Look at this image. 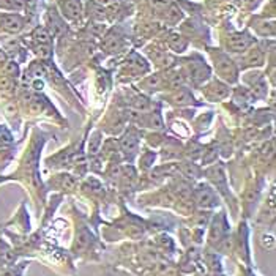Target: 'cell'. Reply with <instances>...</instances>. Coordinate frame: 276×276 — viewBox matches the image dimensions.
Here are the masks:
<instances>
[{
	"instance_id": "6da1fadb",
	"label": "cell",
	"mask_w": 276,
	"mask_h": 276,
	"mask_svg": "<svg viewBox=\"0 0 276 276\" xmlns=\"http://www.w3.org/2000/svg\"><path fill=\"white\" fill-rule=\"evenodd\" d=\"M210 56H212V60L215 63V68H216L218 74L223 79L229 80V82H235L237 80V67H235V63L231 60V57L219 49H210Z\"/></svg>"
},
{
	"instance_id": "5b68a950",
	"label": "cell",
	"mask_w": 276,
	"mask_h": 276,
	"mask_svg": "<svg viewBox=\"0 0 276 276\" xmlns=\"http://www.w3.org/2000/svg\"><path fill=\"white\" fill-rule=\"evenodd\" d=\"M196 199H198V204L201 207H215V205H218V196L215 194V191L212 188H208L207 185H201L198 188Z\"/></svg>"
},
{
	"instance_id": "30bf717a",
	"label": "cell",
	"mask_w": 276,
	"mask_h": 276,
	"mask_svg": "<svg viewBox=\"0 0 276 276\" xmlns=\"http://www.w3.org/2000/svg\"><path fill=\"white\" fill-rule=\"evenodd\" d=\"M122 149H123V152H125L126 155H128V153L134 155L136 150H137V139H136V136L126 134V136L122 139Z\"/></svg>"
},
{
	"instance_id": "8fae6325",
	"label": "cell",
	"mask_w": 276,
	"mask_h": 276,
	"mask_svg": "<svg viewBox=\"0 0 276 276\" xmlns=\"http://www.w3.org/2000/svg\"><path fill=\"white\" fill-rule=\"evenodd\" d=\"M169 46H171V49H174L175 52H183L186 49V41L178 35H171L169 37Z\"/></svg>"
},
{
	"instance_id": "7a4b0ae2",
	"label": "cell",
	"mask_w": 276,
	"mask_h": 276,
	"mask_svg": "<svg viewBox=\"0 0 276 276\" xmlns=\"http://www.w3.org/2000/svg\"><path fill=\"white\" fill-rule=\"evenodd\" d=\"M253 43L254 38H251L246 32H243V34H235L227 40V49L231 52H245L253 46Z\"/></svg>"
},
{
	"instance_id": "7c38bea8",
	"label": "cell",
	"mask_w": 276,
	"mask_h": 276,
	"mask_svg": "<svg viewBox=\"0 0 276 276\" xmlns=\"http://www.w3.org/2000/svg\"><path fill=\"white\" fill-rule=\"evenodd\" d=\"M34 38H35L40 44H49V41H51V35H49V32H47L44 27L37 29V30L34 32Z\"/></svg>"
},
{
	"instance_id": "52a82bcc",
	"label": "cell",
	"mask_w": 276,
	"mask_h": 276,
	"mask_svg": "<svg viewBox=\"0 0 276 276\" xmlns=\"http://www.w3.org/2000/svg\"><path fill=\"white\" fill-rule=\"evenodd\" d=\"M229 90H227L226 86H223L221 82H212L208 87H205V95L208 96L210 100H221V98H226Z\"/></svg>"
},
{
	"instance_id": "9c48e42d",
	"label": "cell",
	"mask_w": 276,
	"mask_h": 276,
	"mask_svg": "<svg viewBox=\"0 0 276 276\" xmlns=\"http://www.w3.org/2000/svg\"><path fill=\"white\" fill-rule=\"evenodd\" d=\"M264 63V52L259 49V47H250V51L245 57V65H256V67H261Z\"/></svg>"
},
{
	"instance_id": "ba28073f",
	"label": "cell",
	"mask_w": 276,
	"mask_h": 276,
	"mask_svg": "<svg viewBox=\"0 0 276 276\" xmlns=\"http://www.w3.org/2000/svg\"><path fill=\"white\" fill-rule=\"evenodd\" d=\"M144 89L149 90V92H156V90H161V87L164 86V77L161 74H153V76H149L147 79L144 80Z\"/></svg>"
},
{
	"instance_id": "3957f363",
	"label": "cell",
	"mask_w": 276,
	"mask_h": 276,
	"mask_svg": "<svg viewBox=\"0 0 276 276\" xmlns=\"http://www.w3.org/2000/svg\"><path fill=\"white\" fill-rule=\"evenodd\" d=\"M24 27V18L19 14H0V29L10 34H16Z\"/></svg>"
},
{
	"instance_id": "277c9868",
	"label": "cell",
	"mask_w": 276,
	"mask_h": 276,
	"mask_svg": "<svg viewBox=\"0 0 276 276\" xmlns=\"http://www.w3.org/2000/svg\"><path fill=\"white\" fill-rule=\"evenodd\" d=\"M62 14L65 18H68L71 21H79L82 16V8H80L79 0H59Z\"/></svg>"
},
{
	"instance_id": "8992f818",
	"label": "cell",
	"mask_w": 276,
	"mask_h": 276,
	"mask_svg": "<svg viewBox=\"0 0 276 276\" xmlns=\"http://www.w3.org/2000/svg\"><path fill=\"white\" fill-rule=\"evenodd\" d=\"M188 67V70H189V76L194 79V82H202V80H205V79H208V76H210V70H208V67L205 63H202L201 60L199 62H191L189 60V63L186 65Z\"/></svg>"
}]
</instances>
